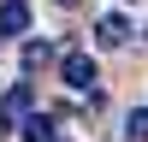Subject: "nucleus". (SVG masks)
Masks as SVG:
<instances>
[{
  "label": "nucleus",
  "instance_id": "nucleus-6",
  "mask_svg": "<svg viewBox=\"0 0 148 142\" xmlns=\"http://www.w3.org/2000/svg\"><path fill=\"white\" fill-rule=\"evenodd\" d=\"M47 59H53V47H47V42H30V47H24V71H42Z\"/></svg>",
  "mask_w": 148,
  "mask_h": 142
},
{
  "label": "nucleus",
  "instance_id": "nucleus-9",
  "mask_svg": "<svg viewBox=\"0 0 148 142\" xmlns=\"http://www.w3.org/2000/svg\"><path fill=\"white\" fill-rule=\"evenodd\" d=\"M0 130H6V118H0Z\"/></svg>",
  "mask_w": 148,
  "mask_h": 142
},
{
  "label": "nucleus",
  "instance_id": "nucleus-3",
  "mask_svg": "<svg viewBox=\"0 0 148 142\" xmlns=\"http://www.w3.org/2000/svg\"><path fill=\"white\" fill-rule=\"evenodd\" d=\"M30 30V6L24 0H0V36H24Z\"/></svg>",
  "mask_w": 148,
  "mask_h": 142
},
{
  "label": "nucleus",
  "instance_id": "nucleus-4",
  "mask_svg": "<svg viewBox=\"0 0 148 142\" xmlns=\"http://www.w3.org/2000/svg\"><path fill=\"white\" fill-rule=\"evenodd\" d=\"M24 142H59V130H53V118H47V113H24Z\"/></svg>",
  "mask_w": 148,
  "mask_h": 142
},
{
  "label": "nucleus",
  "instance_id": "nucleus-7",
  "mask_svg": "<svg viewBox=\"0 0 148 142\" xmlns=\"http://www.w3.org/2000/svg\"><path fill=\"white\" fill-rule=\"evenodd\" d=\"M125 136L130 142H148V106H136V113L125 118Z\"/></svg>",
  "mask_w": 148,
  "mask_h": 142
},
{
  "label": "nucleus",
  "instance_id": "nucleus-1",
  "mask_svg": "<svg viewBox=\"0 0 148 142\" xmlns=\"http://www.w3.org/2000/svg\"><path fill=\"white\" fill-rule=\"evenodd\" d=\"M59 77H65L71 89H95V59L89 53H65L59 59Z\"/></svg>",
  "mask_w": 148,
  "mask_h": 142
},
{
  "label": "nucleus",
  "instance_id": "nucleus-8",
  "mask_svg": "<svg viewBox=\"0 0 148 142\" xmlns=\"http://www.w3.org/2000/svg\"><path fill=\"white\" fill-rule=\"evenodd\" d=\"M59 6H77V0H59Z\"/></svg>",
  "mask_w": 148,
  "mask_h": 142
},
{
  "label": "nucleus",
  "instance_id": "nucleus-5",
  "mask_svg": "<svg viewBox=\"0 0 148 142\" xmlns=\"http://www.w3.org/2000/svg\"><path fill=\"white\" fill-rule=\"evenodd\" d=\"M30 101H36V95H30V83L6 89V101H0V118H24V113H30Z\"/></svg>",
  "mask_w": 148,
  "mask_h": 142
},
{
  "label": "nucleus",
  "instance_id": "nucleus-2",
  "mask_svg": "<svg viewBox=\"0 0 148 142\" xmlns=\"http://www.w3.org/2000/svg\"><path fill=\"white\" fill-rule=\"evenodd\" d=\"M95 42H101V47H125L130 42V18H125V12H107V18L95 24Z\"/></svg>",
  "mask_w": 148,
  "mask_h": 142
}]
</instances>
